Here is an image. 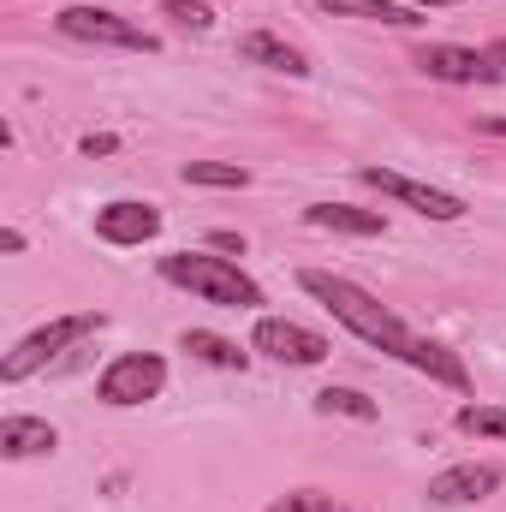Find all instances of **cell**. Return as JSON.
Instances as JSON below:
<instances>
[{
    "label": "cell",
    "mask_w": 506,
    "mask_h": 512,
    "mask_svg": "<svg viewBox=\"0 0 506 512\" xmlns=\"http://www.w3.org/2000/svg\"><path fill=\"white\" fill-rule=\"evenodd\" d=\"M298 286L322 304V310H334V322H346L358 340H370L381 352H393V358H405V346H411V334H405V322L376 304L364 286H352V280H340V274H322V268H304L298 274Z\"/></svg>",
    "instance_id": "6da1fadb"
},
{
    "label": "cell",
    "mask_w": 506,
    "mask_h": 512,
    "mask_svg": "<svg viewBox=\"0 0 506 512\" xmlns=\"http://www.w3.org/2000/svg\"><path fill=\"white\" fill-rule=\"evenodd\" d=\"M161 274H167L173 286H185V292L209 298V304H227V310H256V304H262V286H256L251 274H239L227 256L173 251V256H161Z\"/></svg>",
    "instance_id": "7a4b0ae2"
},
{
    "label": "cell",
    "mask_w": 506,
    "mask_h": 512,
    "mask_svg": "<svg viewBox=\"0 0 506 512\" xmlns=\"http://www.w3.org/2000/svg\"><path fill=\"white\" fill-rule=\"evenodd\" d=\"M108 316L102 310H78V316H60V322H48V328H36V334H24L12 352H6V364H0V382H24V376H36L42 364H54L66 346H78L84 334H96Z\"/></svg>",
    "instance_id": "3957f363"
},
{
    "label": "cell",
    "mask_w": 506,
    "mask_h": 512,
    "mask_svg": "<svg viewBox=\"0 0 506 512\" xmlns=\"http://www.w3.org/2000/svg\"><path fill=\"white\" fill-rule=\"evenodd\" d=\"M66 36H78V42H102V48H137V54H155V36L149 30H137L131 18L120 12H108V6H66L60 18H54Z\"/></svg>",
    "instance_id": "277c9868"
},
{
    "label": "cell",
    "mask_w": 506,
    "mask_h": 512,
    "mask_svg": "<svg viewBox=\"0 0 506 512\" xmlns=\"http://www.w3.org/2000/svg\"><path fill=\"white\" fill-rule=\"evenodd\" d=\"M161 387H167V364H161L155 352H126L120 364L102 370L96 393H102L108 405H143V399H155Z\"/></svg>",
    "instance_id": "5b68a950"
},
{
    "label": "cell",
    "mask_w": 506,
    "mask_h": 512,
    "mask_svg": "<svg viewBox=\"0 0 506 512\" xmlns=\"http://www.w3.org/2000/svg\"><path fill=\"white\" fill-rule=\"evenodd\" d=\"M256 352H268L274 364H322L328 358V340L304 322H286V316H262L251 334Z\"/></svg>",
    "instance_id": "8992f818"
},
{
    "label": "cell",
    "mask_w": 506,
    "mask_h": 512,
    "mask_svg": "<svg viewBox=\"0 0 506 512\" xmlns=\"http://www.w3.org/2000/svg\"><path fill=\"white\" fill-rule=\"evenodd\" d=\"M358 179L364 185H376L387 197H399V203H411L417 215H429V221H459L465 215V203L453 197V191H435V185H417V179H405V173H387V167H358Z\"/></svg>",
    "instance_id": "52a82bcc"
},
{
    "label": "cell",
    "mask_w": 506,
    "mask_h": 512,
    "mask_svg": "<svg viewBox=\"0 0 506 512\" xmlns=\"http://www.w3.org/2000/svg\"><path fill=\"white\" fill-rule=\"evenodd\" d=\"M417 66H423L429 78H441V84H495V78H501V66H495L489 54H471V48H453V42L417 48Z\"/></svg>",
    "instance_id": "ba28073f"
},
{
    "label": "cell",
    "mask_w": 506,
    "mask_h": 512,
    "mask_svg": "<svg viewBox=\"0 0 506 512\" xmlns=\"http://www.w3.org/2000/svg\"><path fill=\"white\" fill-rule=\"evenodd\" d=\"M96 233H102L108 245H143V239L161 233V209H155V203H131V197H120V203H108V209L96 215Z\"/></svg>",
    "instance_id": "9c48e42d"
},
{
    "label": "cell",
    "mask_w": 506,
    "mask_h": 512,
    "mask_svg": "<svg viewBox=\"0 0 506 512\" xmlns=\"http://www.w3.org/2000/svg\"><path fill=\"white\" fill-rule=\"evenodd\" d=\"M495 489H501V471L495 465H453V471H441L429 483V501L435 507H465V501H483Z\"/></svg>",
    "instance_id": "30bf717a"
},
{
    "label": "cell",
    "mask_w": 506,
    "mask_h": 512,
    "mask_svg": "<svg viewBox=\"0 0 506 512\" xmlns=\"http://www.w3.org/2000/svg\"><path fill=\"white\" fill-rule=\"evenodd\" d=\"M304 221H310V227H322V233H352V239H376V233H381L376 209H352V203H310V209H304Z\"/></svg>",
    "instance_id": "8fae6325"
},
{
    "label": "cell",
    "mask_w": 506,
    "mask_h": 512,
    "mask_svg": "<svg viewBox=\"0 0 506 512\" xmlns=\"http://www.w3.org/2000/svg\"><path fill=\"white\" fill-rule=\"evenodd\" d=\"M322 12L334 18H370V24H399V30H417L423 12L417 6H399V0H316Z\"/></svg>",
    "instance_id": "7c38bea8"
},
{
    "label": "cell",
    "mask_w": 506,
    "mask_h": 512,
    "mask_svg": "<svg viewBox=\"0 0 506 512\" xmlns=\"http://www.w3.org/2000/svg\"><path fill=\"white\" fill-rule=\"evenodd\" d=\"M54 429L42 417H0V453L6 459H30V453H54Z\"/></svg>",
    "instance_id": "4fadbf2b"
},
{
    "label": "cell",
    "mask_w": 506,
    "mask_h": 512,
    "mask_svg": "<svg viewBox=\"0 0 506 512\" xmlns=\"http://www.w3.org/2000/svg\"><path fill=\"white\" fill-rule=\"evenodd\" d=\"M405 364L423 370V376H435V382H447V387H471L459 352H447V346H435V340H411V346H405Z\"/></svg>",
    "instance_id": "5bb4252c"
},
{
    "label": "cell",
    "mask_w": 506,
    "mask_h": 512,
    "mask_svg": "<svg viewBox=\"0 0 506 512\" xmlns=\"http://www.w3.org/2000/svg\"><path fill=\"white\" fill-rule=\"evenodd\" d=\"M239 54L256 60V66H274V72H286V78H304L310 66H304V54L292 48V42H280V36H268V30H251L245 42H239Z\"/></svg>",
    "instance_id": "9a60e30c"
},
{
    "label": "cell",
    "mask_w": 506,
    "mask_h": 512,
    "mask_svg": "<svg viewBox=\"0 0 506 512\" xmlns=\"http://www.w3.org/2000/svg\"><path fill=\"white\" fill-rule=\"evenodd\" d=\"M191 358H203V364H215V370H245V352L233 346V340H221V334H209V328H191L185 340H179Z\"/></svg>",
    "instance_id": "2e32d148"
},
{
    "label": "cell",
    "mask_w": 506,
    "mask_h": 512,
    "mask_svg": "<svg viewBox=\"0 0 506 512\" xmlns=\"http://www.w3.org/2000/svg\"><path fill=\"white\" fill-rule=\"evenodd\" d=\"M185 185H221V191H245L251 173L239 161H185Z\"/></svg>",
    "instance_id": "e0dca14e"
},
{
    "label": "cell",
    "mask_w": 506,
    "mask_h": 512,
    "mask_svg": "<svg viewBox=\"0 0 506 512\" xmlns=\"http://www.w3.org/2000/svg\"><path fill=\"white\" fill-rule=\"evenodd\" d=\"M316 411H328V417H358V423H376V399H364L358 387H322V393H316Z\"/></svg>",
    "instance_id": "ac0fdd59"
},
{
    "label": "cell",
    "mask_w": 506,
    "mask_h": 512,
    "mask_svg": "<svg viewBox=\"0 0 506 512\" xmlns=\"http://www.w3.org/2000/svg\"><path fill=\"white\" fill-rule=\"evenodd\" d=\"M459 429L465 435H495V441H506V411L501 405H459Z\"/></svg>",
    "instance_id": "d6986e66"
},
{
    "label": "cell",
    "mask_w": 506,
    "mask_h": 512,
    "mask_svg": "<svg viewBox=\"0 0 506 512\" xmlns=\"http://www.w3.org/2000/svg\"><path fill=\"white\" fill-rule=\"evenodd\" d=\"M167 18H173L179 30H197V36H203V30L215 24V12H209L203 0H167Z\"/></svg>",
    "instance_id": "ffe728a7"
},
{
    "label": "cell",
    "mask_w": 506,
    "mask_h": 512,
    "mask_svg": "<svg viewBox=\"0 0 506 512\" xmlns=\"http://www.w3.org/2000/svg\"><path fill=\"white\" fill-rule=\"evenodd\" d=\"M268 512H316V489H304V495H286V501H274Z\"/></svg>",
    "instance_id": "44dd1931"
},
{
    "label": "cell",
    "mask_w": 506,
    "mask_h": 512,
    "mask_svg": "<svg viewBox=\"0 0 506 512\" xmlns=\"http://www.w3.org/2000/svg\"><path fill=\"white\" fill-rule=\"evenodd\" d=\"M84 155H114V137H84Z\"/></svg>",
    "instance_id": "7402d4cb"
},
{
    "label": "cell",
    "mask_w": 506,
    "mask_h": 512,
    "mask_svg": "<svg viewBox=\"0 0 506 512\" xmlns=\"http://www.w3.org/2000/svg\"><path fill=\"white\" fill-rule=\"evenodd\" d=\"M209 245H215V251H245V239H239V233H215Z\"/></svg>",
    "instance_id": "603a6c76"
},
{
    "label": "cell",
    "mask_w": 506,
    "mask_h": 512,
    "mask_svg": "<svg viewBox=\"0 0 506 512\" xmlns=\"http://www.w3.org/2000/svg\"><path fill=\"white\" fill-rule=\"evenodd\" d=\"M0 251L18 256V251H24V233H18V227H6V233H0Z\"/></svg>",
    "instance_id": "cb8c5ba5"
},
{
    "label": "cell",
    "mask_w": 506,
    "mask_h": 512,
    "mask_svg": "<svg viewBox=\"0 0 506 512\" xmlns=\"http://www.w3.org/2000/svg\"><path fill=\"white\" fill-rule=\"evenodd\" d=\"M489 60H495V66H506V36L495 42V48H489Z\"/></svg>",
    "instance_id": "d4e9b609"
},
{
    "label": "cell",
    "mask_w": 506,
    "mask_h": 512,
    "mask_svg": "<svg viewBox=\"0 0 506 512\" xmlns=\"http://www.w3.org/2000/svg\"><path fill=\"white\" fill-rule=\"evenodd\" d=\"M316 512H346L340 501H328V495H316Z\"/></svg>",
    "instance_id": "484cf974"
},
{
    "label": "cell",
    "mask_w": 506,
    "mask_h": 512,
    "mask_svg": "<svg viewBox=\"0 0 506 512\" xmlns=\"http://www.w3.org/2000/svg\"><path fill=\"white\" fill-rule=\"evenodd\" d=\"M477 131H501L506 137V120H477Z\"/></svg>",
    "instance_id": "4316f807"
},
{
    "label": "cell",
    "mask_w": 506,
    "mask_h": 512,
    "mask_svg": "<svg viewBox=\"0 0 506 512\" xmlns=\"http://www.w3.org/2000/svg\"><path fill=\"white\" fill-rule=\"evenodd\" d=\"M411 6H459V0H411Z\"/></svg>",
    "instance_id": "83f0119b"
}]
</instances>
